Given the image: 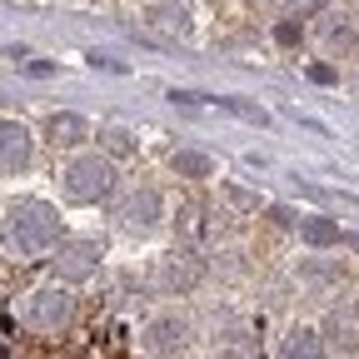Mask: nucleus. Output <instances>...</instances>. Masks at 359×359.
Returning a JSON list of instances; mask_svg holds the SVG:
<instances>
[{
  "mask_svg": "<svg viewBox=\"0 0 359 359\" xmlns=\"http://www.w3.org/2000/svg\"><path fill=\"white\" fill-rule=\"evenodd\" d=\"M170 165H175V175H185V180H210L215 175V160L200 155V150H175Z\"/></svg>",
  "mask_w": 359,
  "mask_h": 359,
  "instance_id": "13",
  "label": "nucleus"
},
{
  "mask_svg": "<svg viewBox=\"0 0 359 359\" xmlns=\"http://www.w3.org/2000/svg\"><path fill=\"white\" fill-rule=\"evenodd\" d=\"M11 240L20 255H40L60 240V210L45 205V200H20L11 210Z\"/></svg>",
  "mask_w": 359,
  "mask_h": 359,
  "instance_id": "1",
  "label": "nucleus"
},
{
  "mask_svg": "<svg viewBox=\"0 0 359 359\" xmlns=\"http://www.w3.org/2000/svg\"><path fill=\"white\" fill-rule=\"evenodd\" d=\"M299 240L304 245H314V250H330V245H339V224L334 219H325V215H299Z\"/></svg>",
  "mask_w": 359,
  "mask_h": 359,
  "instance_id": "11",
  "label": "nucleus"
},
{
  "mask_svg": "<svg viewBox=\"0 0 359 359\" xmlns=\"http://www.w3.org/2000/svg\"><path fill=\"white\" fill-rule=\"evenodd\" d=\"M50 140L55 145H80V140H90V125L75 110H60V115H50Z\"/></svg>",
  "mask_w": 359,
  "mask_h": 359,
  "instance_id": "12",
  "label": "nucleus"
},
{
  "mask_svg": "<svg viewBox=\"0 0 359 359\" xmlns=\"http://www.w3.org/2000/svg\"><path fill=\"white\" fill-rule=\"evenodd\" d=\"M325 344L359 349V304H339V309L325 314Z\"/></svg>",
  "mask_w": 359,
  "mask_h": 359,
  "instance_id": "9",
  "label": "nucleus"
},
{
  "mask_svg": "<svg viewBox=\"0 0 359 359\" xmlns=\"http://www.w3.org/2000/svg\"><path fill=\"white\" fill-rule=\"evenodd\" d=\"M90 65H95V70H115V75H120V70H125V65H120V60H110V55H100V50H95V55H90Z\"/></svg>",
  "mask_w": 359,
  "mask_h": 359,
  "instance_id": "19",
  "label": "nucleus"
},
{
  "mask_svg": "<svg viewBox=\"0 0 359 359\" xmlns=\"http://www.w3.org/2000/svg\"><path fill=\"white\" fill-rule=\"evenodd\" d=\"M280 359H325V339L314 330H304V325H294L280 344Z\"/></svg>",
  "mask_w": 359,
  "mask_h": 359,
  "instance_id": "10",
  "label": "nucleus"
},
{
  "mask_svg": "<svg viewBox=\"0 0 359 359\" xmlns=\"http://www.w3.org/2000/svg\"><path fill=\"white\" fill-rule=\"evenodd\" d=\"M215 105H219V110H230V115H240V120H250V125H269V115H264L259 105H250V100H235V95H215Z\"/></svg>",
  "mask_w": 359,
  "mask_h": 359,
  "instance_id": "16",
  "label": "nucleus"
},
{
  "mask_svg": "<svg viewBox=\"0 0 359 359\" xmlns=\"http://www.w3.org/2000/svg\"><path fill=\"white\" fill-rule=\"evenodd\" d=\"M185 339H190V320H185V314H160V320L145 325V344H150V354H175Z\"/></svg>",
  "mask_w": 359,
  "mask_h": 359,
  "instance_id": "8",
  "label": "nucleus"
},
{
  "mask_svg": "<svg viewBox=\"0 0 359 359\" xmlns=\"http://www.w3.org/2000/svg\"><path fill=\"white\" fill-rule=\"evenodd\" d=\"M60 180H65V195L80 200V205H100V200L115 195V165H110L105 155H80V160H70Z\"/></svg>",
  "mask_w": 359,
  "mask_h": 359,
  "instance_id": "2",
  "label": "nucleus"
},
{
  "mask_svg": "<svg viewBox=\"0 0 359 359\" xmlns=\"http://www.w3.org/2000/svg\"><path fill=\"white\" fill-rule=\"evenodd\" d=\"M294 40H299V25L294 20H280L275 25V45H294Z\"/></svg>",
  "mask_w": 359,
  "mask_h": 359,
  "instance_id": "18",
  "label": "nucleus"
},
{
  "mask_svg": "<svg viewBox=\"0 0 359 359\" xmlns=\"http://www.w3.org/2000/svg\"><path fill=\"white\" fill-rule=\"evenodd\" d=\"M285 6H290V11H299V15H309V11H320L325 0H285Z\"/></svg>",
  "mask_w": 359,
  "mask_h": 359,
  "instance_id": "20",
  "label": "nucleus"
},
{
  "mask_svg": "<svg viewBox=\"0 0 359 359\" xmlns=\"http://www.w3.org/2000/svg\"><path fill=\"white\" fill-rule=\"evenodd\" d=\"M115 219H120L125 235H150L155 224H160V190H135V195H125V205L115 210Z\"/></svg>",
  "mask_w": 359,
  "mask_h": 359,
  "instance_id": "6",
  "label": "nucleus"
},
{
  "mask_svg": "<svg viewBox=\"0 0 359 359\" xmlns=\"http://www.w3.org/2000/svg\"><path fill=\"white\" fill-rule=\"evenodd\" d=\"M175 105H215V95H200V90H175Z\"/></svg>",
  "mask_w": 359,
  "mask_h": 359,
  "instance_id": "17",
  "label": "nucleus"
},
{
  "mask_svg": "<svg viewBox=\"0 0 359 359\" xmlns=\"http://www.w3.org/2000/svg\"><path fill=\"white\" fill-rule=\"evenodd\" d=\"M200 280H205V259H195L185 250H175V255H165L155 264V290L160 294H190Z\"/></svg>",
  "mask_w": 359,
  "mask_h": 359,
  "instance_id": "5",
  "label": "nucleus"
},
{
  "mask_svg": "<svg viewBox=\"0 0 359 359\" xmlns=\"http://www.w3.org/2000/svg\"><path fill=\"white\" fill-rule=\"evenodd\" d=\"M150 20H155L160 30L190 35V11H185V6H150Z\"/></svg>",
  "mask_w": 359,
  "mask_h": 359,
  "instance_id": "14",
  "label": "nucleus"
},
{
  "mask_svg": "<svg viewBox=\"0 0 359 359\" xmlns=\"http://www.w3.org/2000/svg\"><path fill=\"white\" fill-rule=\"evenodd\" d=\"M30 165V130L20 120H0V175H20Z\"/></svg>",
  "mask_w": 359,
  "mask_h": 359,
  "instance_id": "7",
  "label": "nucleus"
},
{
  "mask_svg": "<svg viewBox=\"0 0 359 359\" xmlns=\"http://www.w3.org/2000/svg\"><path fill=\"white\" fill-rule=\"evenodd\" d=\"M339 245H344V250H354V255H359V235H344V230H339Z\"/></svg>",
  "mask_w": 359,
  "mask_h": 359,
  "instance_id": "22",
  "label": "nucleus"
},
{
  "mask_svg": "<svg viewBox=\"0 0 359 359\" xmlns=\"http://www.w3.org/2000/svg\"><path fill=\"white\" fill-rule=\"evenodd\" d=\"M309 80H320V85H330V80H334V70H330V65H309Z\"/></svg>",
  "mask_w": 359,
  "mask_h": 359,
  "instance_id": "21",
  "label": "nucleus"
},
{
  "mask_svg": "<svg viewBox=\"0 0 359 359\" xmlns=\"http://www.w3.org/2000/svg\"><path fill=\"white\" fill-rule=\"evenodd\" d=\"M75 320V299L55 285V290H35V294H25V304H20V325H30V330H40V334H60L65 325Z\"/></svg>",
  "mask_w": 359,
  "mask_h": 359,
  "instance_id": "3",
  "label": "nucleus"
},
{
  "mask_svg": "<svg viewBox=\"0 0 359 359\" xmlns=\"http://www.w3.org/2000/svg\"><path fill=\"white\" fill-rule=\"evenodd\" d=\"M50 269H55V280L80 285V280H90V275L100 269V245H95V240H60Z\"/></svg>",
  "mask_w": 359,
  "mask_h": 359,
  "instance_id": "4",
  "label": "nucleus"
},
{
  "mask_svg": "<svg viewBox=\"0 0 359 359\" xmlns=\"http://www.w3.org/2000/svg\"><path fill=\"white\" fill-rule=\"evenodd\" d=\"M100 145H105V155L125 160V155H135V135L125 125H110V130H100Z\"/></svg>",
  "mask_w": 359,
  "mask_h": 359,
  "instance_id": "15",
  "label": "nucleus"
}]
</instances>
